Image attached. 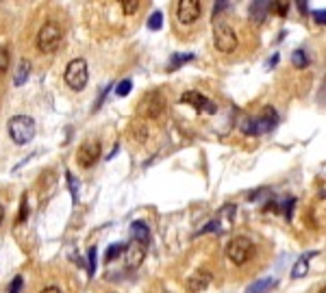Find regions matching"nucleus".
<instances>
[{"mask_svg": "<svg viewBox=\"0 0 326 293\" xmlns=\"http://www.w3.org/2000/svg\"><path fill=\"white\" fill-rule=\"evenodd\" d=\"M235 213H237V208L233 207V204H224V207L220 208V217L226 222V226L233 224V220H235ZM220 217H217V220H220Z\"/></svg>", "mask_w": 326, "mask_h": 293, "instance_id": "21", "label": "nucleus"}, {"mask_svg": "<svg viewBox=\"0 0 326 293\" xmlns=\"http://www.w3.org/2000/svg\"><path fill=\"white\" fill-rule=\"evenodd\" d=\"M130 237H133V241H137V243L142 245H148L150 243V228H148L146 222H133L130 224Z\"/></svg>", "mask_w": 326, "mask_h": 293, "instance_id": "14", "label": "nucleus"}, {"mask_svg": "<svg viewBox=\"0 0 326 293\" xmlns=\"http://www.w3.org/2000/svg\"><path fill=\"white\" fill-rule=\"evenodd\" d=\"M9 137L16 146H24L35 137V120L29 115H13L9 120Z\"/></svg>", "mask_w": 326, "mask_h": 293, "instance_id": "3", "label": "nucleus"}, {"mask_svg": "<svg viewBox=\"0 0 326 293\" xmlns=\"http://www.w3.org/2000/svg\"><path fill=\"white\" fill-rule=\"evenodd\" d=\"M22 289V276H16L11 282V289H9V293H20Z\"/></svg>", "mask_w": 326, "mask_h": 293, "instance_id": "32", "label": "nucleus"}, {"mask_svg": "<svg viewBox=\"0 0 326 293\" xmlns=\"http://www.w3.org/2000/svg\"><path fill=\"white\" fill-rule=\"evenodd\" d=\"M278 63V54H274V59H272V61H270L268 65H270V68H274V65H276Z\"/></svg>", "mask_w": 326, "mask_h": 293, "instance_id": "37", "label": "nucleus"}, {"mask_svg": "<svg viewBox=\"0 0 326 293\" xmlns=\"http://www.w3.org/2000/svg\"><path fill=\"white\" fill-rule=\"evenodd\" d=\"M124 252H127V265L130 269H135L144 263V259H146V245L137 243V241H130L127 248H124Z\"/></svg>", "mask_w": 326, "mask_h": 293, "instance_id": "11", "label": "nucleus"}, {"mask_svg": "<svg viewBox=\"0 0 326 293\" xmlns=\"http://www.w3.org/2000/svg\"><path fill=\"white\" fill-rule=\"evenodd\" d=\"M213 46L224 54L233 52L237 48V33L224 22H216V26H213Z\"/></svg>", "mask_w": 326, "mask_h": 293, "instance_id": "6", "label": "nucleus"}, {"mask_svg": "<svg viewBox=\"0 0 326 293\" xmlns=\"http://www.w3.org/2000/svg\"><path fill=\"white\" fill-rule=\"evenodd\" d=\"M2 220H4V208H2V204H0V224H2Z\"/></svg>", "mask_w": 326, "mask_h": 293, "instance_id": "38", "label": "nucleus"}, {"mask_svg": "<svg viewBox=\"0 0 326 293\" xmlns=\"http://www.w3.org/2000/svg\"><path fill=\"white\" fill-rule=\"evenodd\" d=\"M41 293H61V289H59V287H46Z\"/></svg>", "mask_w": 326, "mask_h": 293, "instance_id": "35", "label": "nucleus"}, {"mask_svg": "<svg viewBox=\"0 0 326 293\" xmlns=\"http://www.w3.org/2000/svg\"><path fill=\"white\" fill-rule=\"evenodd\" d=\"M87 269H90V276L96 274V267H98V254H96V245H91L90 252H87Z\"/></svg>", "mask_w": 326, "mask_h": 293, "instance_id": "25", "label": "nucleus"}, {"mask_svg": "<svg viewBox=\"0 0 326 293\" xmlns=\"http://www.w3.org/2000/svg\"><path fill=\"white\" fill-rule=\"evenodd\" d=\"M163 26V16H161V11H155L150 17H148V29L150 31H159Z\"/></svg>", "mask_w": 326, "mask_h": 293, "instance_id": "26", "label": "nucleus"}, {"mask_svg": "<svg viewBox=\"0 0 326 293\" xmlns=\"http://www.w3.org/2000/svg\"><path fill=\"white\" fill-rule=\"evenodd\" d=\"M217 230H220V222L213 220V222H209V224L204 226V228H200L198 235H207V232H217Z\"/></svg>", "mask_w": 326, "mask_h": 293, "instance_id": "30", "label": "nucleus"}, {"mask_svg": "<svg viewBox=\"0 0 326 293\" xmlns=\"http://www.w3.org/2000/svg\"><path fill=\"white\" fill-rule=\"evenodd\" d=\"M130 89H133V81H130V78H124V81L115 87V94H118L120 98H124V96L130 94Z\"/></svg>", "mask_w": 326, "mask_h": 293, "instance_id": "28", "label": "nucleus"}, {"mask_svg": "<svg viewBox=\"0 0 326 293\" xmlns=\"http://www.w3.org/2000/svg\"><path fill=\"white\" fill-rule=\"evenodd\" d=\"M268 11H270L268 0H254V2H250V7H248V16H250V20H253L254 24H263Z\"/></svg>", "mask_w": 326, "mask_h": 293, "instance_id": "12", "label": "nucleus"}, {"mask_svg": "<svg viewBox=\"0 0 326 293\" xmlns=\"http://www.w3.org/2000/svg\"><path fill=\"white\" fill-rule=\"evenodd\" d=\"M163 109H165V98H163L161 91H150V94L144 96L137 104V113L142 115V118H148V120L159 118L163 113Z\"/></svg>", "mask_w": 326, "mask_h": 293, "instance_id": "7", "label": "nucleus"}, {"mask_svg": "<svg viewBox=\"0 0 326 293\" xmlns=\"http://www.w3.org/2000/svg\"><path fill=\"white\" fill-rule=\"evenodd\" d=\"M320 293H326V287H322V289H320Z\"/></svg>", "mask_w": 326, "mask_h": 293, "instance_id": "39", "label": "nucleus"}, {"mask_svg": "<svg viewBox=\"0 0 326 293\" xmlns=\"http://www.w3.org/2000/svg\"><path fill=\"white\" fill-rule=\"evenodd\" d=\"M253 241L248 239V237H233L231 241L226 243V257L231 260L233 265H244L246 260L250 259V254H253Z\"/></svg>", "mask_w": 326, "mask_h": 293, "instance_id": "5", "label": "nucleus"}, {"mask_svg": "<svg viewBox=\"0 0 326 293\" xmlns=\"http://www.w3.org/2000/svg\"><path fill=\"white\" fill-rule=\"evenodd\" d=\"M296 4H298V9H300V11H302V13H305V11H307V2H302V0H300V2H296Z\"/></svg>", "mask_w": 326, "mask_h": 293, "instance_id": "36", "label": "nucleus"}, {"mask_svg": "<svg viewBox=\"0 0 326 293\" xmlns=\"http://www.w3.org/2000/svg\"><path fill=\"white\" fill-rule=\"evenodd\" d=\"M276 287V280L274 278H261V280L253 282V285L246 289V293H270Z\"/></svg>", "mask_w": 326, "mask_h": 293, "instance_id": "16", "label": "nucleus"}, {"mask_svg": "<svg viewBox=\"0 0 326 293\" xmlns=\"http://www.w3.org/2000/svg\"><path fill=\"white\" fill-rule=\"evenodd\" d=\"M213 282V276L209 272H196L192 278L187 280V287H189V291H194V293H200V291H204L209 285Z\"/></svg>", "mask_w": 326, "mask_h": 293, "instance_id": "13", "label": "nucleus"}, {"mask_svg": "<svg viewBox=\"0 0 326 293\" xmlns=\"http://www.w3.org/2000/svg\"><path fill=\"white\" fill-rule=\"evenodd\" d=\"M29 69H31L29 61H20V68H18L16 76H13V83H16L18 87H20V85H24V81L29 78Z\"/></svg>", "mask_w": 326, "mask_h": 293, "instance_id": "20", "label": "nucleus"}, {"mask_svg": "<svg viewBox=\"0 0 326 293\" xmlns=\"http://www.w3.org/2000/svg\"><path fill=\"white\" fill-rule=\"evenodd\" d=\"M181 102L183 104H192L196 111H204V113H217V104L213 100H209L207 96H202L200 91H196V89H189V91H185L183 96H181Z\"/></svg>", "mask_w": 326, "mask_h": 293, "instance_id": "9", "label": "nucleus"}, {"mask_svg": "<svg viewBox=\"0 0 326 293\" xmlns=\"http://www.w3.org/2000/svg\"><path fill=\"white\" fill-rule=\"evenodd\" d=\"M122 11H124V16H133V13H137V9L142 7V2L139 0H122Z\"/></svg>", "mask_w": 326, "mask_h": 293, "instance_id": "24", "label": "nucleus"}, {"mask_svg": "<svg viewBox=\"0 0 326 293\" xmlns=\"http://www.w3.org/2000/svg\"><path fill=\"white\" fill-rule=\"evenodd\" d=\"M228 4H231V2H226V0H222V2H216V7H213V17H216L220 11H224V9H228Z\"/></svg>", "mask_w": 326, "mask_h": 293, "instance_id": "33", "label": "nucleus"}, {"mask_svg": "<svg viewBox=\"0 0 326 293\" xmlns=\"http://www.w3.org/2000/svg\"><path fill=\"white\" fill-rule=\"evenodd\" d=\"M26 215H29V204H26V198H22V207H20V215H18V222H24Z\"/></svg>", "mask_w": 326, "mask_h": 293, "instance_id": "31", "label": "nucleus"}, {"mask_svg": "<svg viewBox=\"0 0 326 293\" xmlns=\"http://www.w3.org/2000/svg\"><path fill=\"white\" fill-rule=\"evenodd\" d=\"M293 207H296V198H285L278 202L276 200V213L285 215L287 220H291V213H293Z\"/></svg>", "mask_w": 326, "mask_h": 293, "instance_id": "18", "label": "nucleus"}, {"mask_svg": "<svg viewBox=\"0 0 326 293\" xmlns=\"http://www.w3.org/2000/svg\"><path fill=\"white\" fill-rule=\"evenodd\" d=\"M196 57L194 52H176V54H172L170 57V63H167V72H176V69L181 68V65H185V63H189L192 59Z\"/></svg>", "mask_w": 326, "mask_h": 293, "instance_id": "17", "label": "nucleus"}, {"mask_svg": "<svg viewBox=\"0 0 326 293\" xmlns=\"http://www.w3.org/2000/svg\"><path fill=\"white\" fill-rule=\"evenodd\" d=\"M315 257V252H307V254H302L300 259L296 260V265L291 267V278L296 280V278H302L307 272H309V260Z\"/></svg>", "mask_w": 326, "mask_h": 293, "instance_id": "15", "label": "nucleus"}, {"mask_svg": "<svg viewBox=\"0 0 326 293\" xmlns=\"http://www.w3.org/2000/svg\"><path fill=\"white\" fill-rule=\"evenodd\" d=\"M124 248H127L124 243H113V245H109V248H107V254H105V260H107V263H111L113 259H118L120 254L124 252Z\"/></svg>", "mask_w": 326, "mask_h": 293, "instance_id": "22", "label": "nucleus"}, {"mask_svg": "<svg viewBox=\"0 0 326 293\" xmlns=\"http://www.w3.org/2000/svg\"><path fill=\"white\" fill-rule=\"evenodd\" d=\"M65 178H68V187H70V193H72V202L76 204L78 202V183L72 176V172H65Z\"/></svg>", "mask_w": 326, "mask_h": 293, "instance_id": "23", "label": "nucleus"}, {"mask_svg": "<svg viewBox=\"0 0 326 293\" xmlns=\"http://www.w3.org/2000/svg\"><path fill=\"white\" fill-rule=\"evenodd\" d=\"M313 20L318 22V24H324V20H326L324 9H318V11H313Z\"/></svg>", "mask_w": 326, "mask_h": 293, "instance_id": "34", "label": "nucleus"}, {"mask_svg": "<svg viewBox=\"0 0 326 293\" xmlns=\"http://www.w3.org/2000/svg\"><path fill=\"white\" fill-rule=\"evenodd\" d=\"M291 65H293V68H298V69H305L307 65H309V54H307L302 48L293 50V52H291Z\"/></svg>", "mask_w": 326, "mask_h": 293, "instance_id": "19", "label": "nucleus"}, {"mask_svg": "<svg viewBox=\"0 0 326 293\" xmlns=\"http://www.w3.org/2000/svg\"><path fill=\"white\" fill-rule=\"evenodd\" d=\"M87 78H90V74H87L85 59H72V61L68 63V68H65V74H63L65 85L74 91H81L83 87L87 85Z\"/></svg>", "mask_w": 326, "mask_h": 293, "instance_id": "4", "label": "nucleus"}, {"mask_svg": "<svg viewBox=\"0 0 326 293\" xmlns=\"http://www.w3.org/2000/svg\"><path fill=\"white\" fill-rule=\"evenodd\" d=\"M202 16V4L200 0H181L176 4V17L183 24H194L198 17Z\"/></svg>", "mask_w": 326, "mask_h": 293, "instance_id": "8", "label": "nucleus"}, {"mask_svg": "<svg viewBox=\"0 0 326 293\" xmlns=\"http://www.w3.org/2000/svg\"><path fill=\"white\" fill-rule=\"evenodd\" d=\"M9 63H11V54H9V50L7 48H0V74L7 72Z\"/></svg>", "mask_w": 326, "mask_h": 293, "instance_id": "29", "label": "nucleus"}, {"mask_svg": "<svg viewBox=\"0 0 326 293\" xmlns=\"http://www.w3.org/2000/svg\"><path fill=\"white\" fill-rule=\"evenodd\" d=\"M276 122H278V115H276V111H274V106H265L259 118H246L244 122H241V133L257 137V135H263V133H268V130H272L276 126Z\"/></svg>", "mask_w": 326, "mask_h": 293, "instance_id": "2", "label": "nucleus"}, {"mask_svg": "<svg viewBox=\"0 0 326 293\" xmlns=\"http://www.w3.org/2000/svg\"><path fill=\"white\" fill-rule=\"evenodd\" d=\"M37 50L44 54H53L59 50V46H61L63 41V31L61 26L57 24V22H46L44 26L39 29L37 33Z\"/></svg>", "mask_w": 326, "mask_h": 293, "instance_id": "1", "label": "nucleus"}, {"mask_svg": "<svg viewBox=\"0 0 326 293\" xmlns=\"http://www.w3.org/2000/svg\"><path fill=\"white\" fill-rule=\"evenodd\" d=\"M98 159H100V143L98 141H85V143H81V148H78V152H76V161H78V165L81 167H91V165H96Z\"/></svg>", "mask_w": 326, "mask_h": 293, "instance_id": "10", "label": "nucleus"}, {"mask_svg": "<svg viewBox=\"0 0 326 293\" xmlns=\"http://www.w3.org/2000/svg\"><path fill=\"white\" fill-rule=\"evenodd\" d=\"M270 9H274V13H278L281 17L287 16V11H290V2H285V0H278V2H270Z\"/></svg>", "mask_w": 326, "mask_h": 293, "instance_id": "27", "label": "nucleus"}]
</instances>
